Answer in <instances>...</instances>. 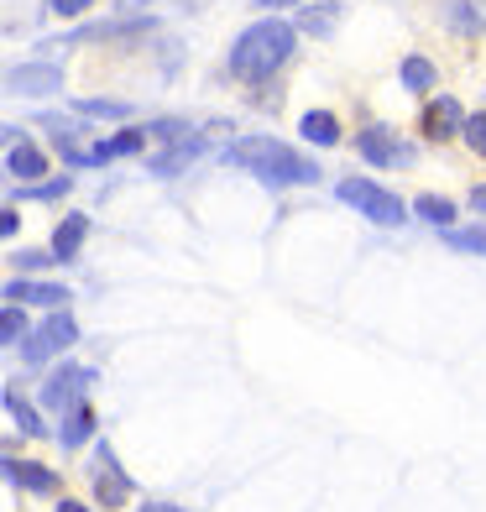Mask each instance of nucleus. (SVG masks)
Instances as JSON below:
<instances>
[{"label":"nucleus","instance_id":"obj_29","mask_svg":"<svg viewBox=\"0 0 486 512\" xmlns=\"http://www.w3.org/2000/svg\"><path fill=\"white\" fill-rule=\"evenodd\" d=\"M48 6L58 11V16H79V11H89L95 0H48Z\"/></svg>","mask_w":486,"mask_h":512},{"label":"nucleus","instance_id":"obj_15","mask_svg":"<svg viewBox=\"0 0 486 512\" xmlns=\"http://www.w3.org/2000/svg\"><path fill=\"white\" fill-rule=\"evenodd\" d=\"M95 434V413H89L84 403L79 408H68V418H63V429H58V439H63V450H79L84 439Z\"/></svg>","mask_w":486,"mask_h":512},{"label":"nucleus","instance_id":"obj_33","mask_svg":"<svg viewBox=\"0 0 486 512\" xmlns=\"http://www.w3.org/2000/svg\"><path fill=\"white\" fill-rule=\"evenodd\" d=\"M58 512H95V507H84V502H58Z\"/></svg>","mask_w":486,"mask_h":512},{"label":"nucleus","instance_id":"obj_2","mask_svg":"<svg viewBox=\"0 0 486 512\" xmlns=\"http://www.w3.org/2000/svg\"><path fill=\"white\" fill-rule=\"evenodd\" d=\"M225 157L236 162V168L257 173L262 183H277V189H288V183H314V178H319V168H314L309 157H298L293 147L272 142V136H246V142H236Z\"/></svg>","mask_w":486,"mask_h":512},{"label":"nucleus","instance_id":"obj_30","mask_svg":"<svg viewBox=\"0 0 486 512\" xmlns=\"http://www.w3.org/2000/svg\"><path fill=\"white\" fill-rule=\"evenodd\" d=\"M16 230H21V215H16V209H0V241H11Z\"/></svg>","mask_w":486,"mask_h":512},{"label":"nucleus","instance_id":"obj_17","mask_svg":"<svg viewBox=\"0 0 486 512\" xmlns=\"http://www.w3.org/2000/svg\"><path fill=\"white\" fill-rule=\"evenodd\" d=\"M304 136H309L314 147H335L340 142V121H335L330 110H309L304 115Z\"/></svg>","mask_w":486,"mask_h":512},{"label":"nucleus","instance_id":"obj_12","mask_svg":"<svg viewBox=\"0 0 486 512\" xmlns=\"http://www.w3.org/2000/svg\"><path fill=\"white\" fill-rule=\"evenodd\" d=\"M361 157H366V162H377V168H387V162H403L408 152L392 142V131L372 126V131H361Z\"/></svg>","mask_w":486,"mask_h":512},{"label":"nucleus","instance_id":"obj_31","mask_svg":"<svg viewBox=\"0 0 486 512\" xmlns=\"http://www.w3.org/2000/svg\"><path fill=\"white\" fill-rule=\"evenodd\" d=\"M471 204H476L481 215H486V183H476V189H471Z\"/></svg>","mask_w":486,"mask_h":512},{"label":"nucleus","instance_id":"obj_8","mask_svg":"<svg viewBox=\"0 0 486 512\" xmlns=\"http://www.w3.org/2000/svg\"><path fill=\"white\" fill-rule=\"evenodd\" d=\"M6 298L11 304H37V309H63L68 298V288H58V283H32V277H16V283H6Z\"/></svg>","mask_w":486,"mask_h":512},{"label":"nucleus","instance_id":"obj_1","mask_svg":"<svg viewBox=\"0 0 486 512\" xmlns=\"http://www.w3.org/2000/svg\"><path fill=\"white\" fill-rule=\"evenodd\" d=\"M298 48V32H293V21L283 16H262V21H251V27L236 37V48H230V74L236 79H267L277 74Z\"/></svg>","mask_w":486,"mask_h":512},{"label":"nucleus","instance_id":"obj_6","mask_svg":"<svg viewBox=\"0 0 486 512\" xmlns=\"http://www.w3.org/2000/svg\"><path fill=\"white\" fill-rule=\"evenodd\" d=\"M6 89H11V95H58V89H63V74H58V68L53 63H16L11 68V74H6Z\"/></svg>","mask_w":486,"mask_h":512},{"label":"nucleus","instance_id":"obj_20","mask_svg":"<svg viewBox=\"0 0 486 512\" xmlns=\"http://www.w3.org/2000/svg\"><path fill=\"white\" fill-rule=\"evenodd\" d=\"M79 115H95V121H126L131 105L126 100H74Z\"/></svg>","mask_w":486,"mask_h":512},{"label":"nucleus","instance_id":"obj_16","mask_svg":"<svg viewBox=\"0 0 486 512\" xmlns=\"http://www.w3.org/2000/svg\"><path fill=\"white\" fill-rule=\"evenodd\" d=\"M142 142H147V131H121V136H110V142H100V147H89V162L131 157V152H142Z\"/></svg>","mask_w":486,"mask_h":512},{"label":"nucleus","instance_id":"obj_25","mask_svg":"<svg viewBox=\"0 0 486 512\" xmlns=\"http://www.w3.org/2000/svg\"><path fill=\"white\" fill-rule=\"evenodd\" d=\"M445 241L460 246V251H486V230H450Z\"/></svg>","mask_w":486,"mask_h":512},{"label":"nucleus","instance_id":"obj_19","mask_svg":"<svg viewBox=\"0 0 486 512\" xmlns=\"http://www.w3.org/2000/svg\"><path fill=\"white\" fill-rule=\"evenodd\" d=\"M413 215H424L429 225H445V230H450L455 204H450V199H439V194H419V199H413Z\"/></svg>","mask_w":486,"mask_h":512},{"label":"nucleus","instance_id":"obj_13","mask_svg":"<svg viewBox=\"0 0 486 512\" xmlns=\"http://www.w3.org/2000/svg\"><path fill=\"white\" fill-rule=\"evenodd\" d=\"M6 168H11L21 183H32V178L48 173V157H42L32 142H16V147H11V157H6Z\"/></svg>","mask_w":486,"mask_h":512},{"label":"nucleus","instance_id":"obj_34","mask_svg":"<svg viewBox=\"0 0 486 512\" xmlns=\"http://www.w3.org/2000/svg\"><path fill=\"white\" fill-rule=\"evenodd\" d=\"M121 6H126V11H136V6H152V0H121Z\"/></svg>","mask_w":486,"mask_h":512},{"label":"nucleus","instance_id":"obj_32","mask_svg":"<svg viewBox=\"0 0 486 512\" xmlns=\"http://www.w3.org/2000/svg\"><path fill=\"white\" fill-rule=\"evenodd\" d=\"M142 512H189V507H173V502H152V507H142Z\"/></svg>","mask_w":486,"mask_h":512},{"label":"nucleus","instance_id":"obj_24","mask_svg":"<svg viewBox=\"0 0 486 512\" xmlns=\"http://www.w3.org/2000/svg\"><path fill=\"white\" fill-rule=\"evenodd\" d=\"M298 27H309V32H335V11H319V6H309L304 16H298Z\"/></svg>","mask_w":486,"mask_h":512},{"label":"nucleus","instance_id":"obj_14","mask_svg":"<svg viewBox=\"0 0 486 512\" xmlns=\"http://www.w3.org/2000/svg\"><path fill=\"white\" fill-rule=\"evenodd\" d=\"M204 152V142L199 136H178L173 142V152H162V157H152V173H178V168H189V162Z\"/></svg>","mask_w":486,"mask_h":512},{"label":"nucleus","instance_id":"obj_10","mask_svg":"<svg viewBox=\"0 0 486 512\" xmlns=\"http://www.w3.org/2000/svg\"><path fill=\"white\" fill-rule=\"evenodd\" d=\"M460 121H466V110H460V100H429L424 110V136L429 142H445V136H460Z\"/></svg>","mask_w":486,"mask_h":512},{"label":"nucleus","instance_id":"obj_7","mask_svg":"<svg viewBox=\"0 0 486 512\" xmlns=\"http://www.w3.org/2000/svg\"><path fill=\"white\" fill-rule=\"evenodd\" d=\"M95 497H100V507H126V502H131V481L121 476V465H115V450H110V445H100Z\"/></svg>","mask_w":486,"mask_h":512},{"label":"nucleus","instance_id":"obj_5","mask_svg":"<svg viewBox=\"0 0 486 512\" xmlns=\"http://www.w3.org/2000/svg\"><path fill=\"white\" fill-rule=\"evenodd\" d=\"M89 382H95V371H89V366H63V371H53V377L42 382V403H48L53 413H68V408L84 403Z\"/></svg>","mask_w":486,"mask_h":512},{"label":"nucleus","instance_id":"obj_21","mask_svg":"<svg viewBox=\"0 0 486 512\" xmlns=\"http://www.w3.org/2000/svg\"><path fill=\"white\" fill-rule=\"evenodd\" d=\"M434 79H439V74H434L429 58H403V84H408V89H434Z\"/></svg>","mask_w":486,"mask_h":512},{"label":"nucleus","instance_id":"obj_22","mask_svg":"<svg viewBox=\"0 0 486 512\" xmlns=\"http://www.w3.org/2000/svg\"><path fill=\"white\" fill-rule=\"evenodd\" d=\"M21 335H27V314H21V304L0 309V345H11V340H21Z\"/></svg>","mask_w":486,"mask_h":512},{"label":"nucleus","instance_id":"obj_26","mask_svg":"<svg viewBox=\"0 0 486 512\" xmlns=\"http://www.w3.org/2000/svg\"><path fill=\"white\" fill-rule=\"evenodd\" d=\"M11 262H16L21 272H37V267H48L53 256H48V251H21V256H11Z\"/></svg>","mask_w":486,"mask_h":512},{"label":"nucleus","instance_id":"obj_27","mask_svg":"<svg viewBox=\"0 0 486 512\" xmlns=\"http://www.w3.org/2000/svg\"><path fill=\"white\" fill-rule=\"evenodd\" d=\"M450 21H455V32H476V27H481L471 6H455V11H450Z\"/></svg>","mask_w":486,"mask_h":512},{"label":"nucleus","instance_id":"obj_23","mask_svg":"<svg viewBox=\"0 0 486 512\" xmlns=\"http://www.w3.org/2000/svg\"><path fill=\"white\" fill-rule=\"evenodd\" d=\"M460 136H466V147L476 157H486V115H466V121H460Z\"/></svg>","mask_w":486,"mask_h":512},{"label":"nucleus","instance_id":"obj_3","mask_svg":"<svg viewBox=\"0 0 486 512\" xmlns=\"http://www.w3.org/2000/svg\"><path fill=\"white\" fill-rule=\"evenodd\" d=\"M340 199L356 204L361 215L377 220V225H398V220H403V199L387 194L382 183H372V178H345V183H340Z\"/></svg>","mask_w":486,"mask_h":512},{"label":"nucleus","instance_id":"obj_9","mask_svg":"<svg viewBox=\"0 0 486 512\" xmlns=\"http://www.w3.org/2000/svg\"><path fill=\"white\" fill-rule=\"evenodd\" d=\"M0 476L16 481V486H27V492H42V497L58 492V476L48 471V465H37V460H0Z\"/></svg>","mask_w":486,"mask_h":512},{"label":"nucleus","instance_id":"obj_18","mask_svg":"<svg viewBox=\"0 0 486 512\" xmlns=\"http://www.w3.org/2000/svg\"><path fill=\"white\" fill-rule=\"evenodd\" d=\"M6 408H11V418H16V429L21 434H48V424H42V418H37V408L27 403V398H21V392H6Z\"/></svg>","mask_w":486,"mask_h":512},{"label":"nucleus","instance_id":"obj_11","mask_svg":"<svg viewBox=\"0 0 486 512\" xmlns=\"http://www.w3.org/2000/svg\"><path fill=\"white\" fill-rule=\"evenodd\" d=\"M84 236H89V220H84V215H68V220L53 230V262H74L79 246H84Z\"/></svg>","mask_w":486,"mask_h":512},{"label":"nucleus","instance_id":"obj_4","mask_svg":"<svg viewBox=\"0 0 486 512\" xmlns=\"http://www.w3.org/2000/svg\"><path fill=\"white\" fill-rule=\"evenodd\" d=\"M74 340H79V324H74V319H68V314L58 309V314H53L48 324H42V330H32V340L21 345V356H27L32 366H42L48 356L68 351V345H74Z\"/></svg>","mask_w":486,"mask_h":512},{"label":"nucleus","instance_id":"obj_28","mask_svg":"<svg viewBox=\"0 0 486 512\" xmlns=\"http://www.w3.org/2000/svg\"><path fill=\"white\" fill-rule=\"evenodd\" d=\"M32 199H58V194H68V178H53V183H37V189H27Z\"/></svg>","mask_w":486,"mask_h":512}]
</instances>
